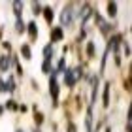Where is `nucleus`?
<instances>
[{
	"mask_svg": "<svg viewBox=\"0 0 132 132\" xmlns=\"http://www.w3.org/2000/svg\"><path fill=\"white\" fill-rule=\"evenodd\" d=\"M77 76H79L77 72H70V70H68V72H66V83H68V85H74Z\"/></svg>",
	"mask_w": 132,
	"mask_h": 132,
	"instance_id": "f257e3e1",
	"label": "nucleus"
},
{
	"mask_svg": "<svg viewBox=\"0 0 132 132\" xmlns=\"http://www.w3.org/2000/svg\"><path fill=\"white\" fill-rule=\"evenodd\" d=\"M68 13H72V11H68V10H64V11H62V15H61L62 25H68V23L72 21V15H68Z\"/></svg>",
	"mask_w": 132,
	"mask_h": 132,
	"instance_id": "f03ea898",
	"label": "nucleus"
},
{
	"mask_svg": "<svg viewBox=\"0 0 132 132\" xmlns=\"http://www.w3.org/2000/svg\"><path fill=\"white\" fill-rule=\"evenodd\" d=\"M0 68H2V70H8V68H10V61H8V57H2V61H0Z\"/></svg>",
	"mask_w": 132,
	"mask_h": 132,
	"instance_id": "7ed1b4c3",
	"label": "nucleus"
},
{
	"mask_svg": "<svg viewBox=\"0 0 132 132\" xmlns=\"http://www.w3.org/2000/svg\"><path fill=\"white\" fill-rule=\"evenodd\" d=\"M51 94L57 98V94H59V89H57V81L55 79H51Z\"/></svg>",
	"mask_w": 132,
	"mask_h": 132,
	"instance_id": "20e7f679",
	"label": "nucleus"
},
{
	"mask_svg": "<svg viewBox=\"0 0 132 132\" xmlns=\"http://www.w3.org/2000/svg\"><path fill=\"white\" fill-rule=\"evenodd\" d=\"M28 28H30V34L34 36V34H36V25H34V23H30V25H28Z\"/></svg>",
	"mask_w": 132,
	"mask_h": 132,
	"instance_id": "39448f33",
	"label": "nucleus"
},
{
	"mask_svg": "<svg viewBox=\"0 0 132 132\" xmlns=\"http://www.w3.org/2000/svg\"><path fill=\"white\" fill-rule=\"evenodd\" d=\"M110 11H111L110 15H115V11H117V6H113V4H110Z\"/></svg>",
	"mask_w": 132,
	"mask_h": 132,
	"instance_id": "423d86ee",
	"label": "nucleus"
},
{
	"mask_svg": "<svg viewBox=\"0 0 132 132\" xmlns=\"http://www.w3.org/2000/svg\"><path fill=\"white\" fill-rule=\"evenodd\" d=\"M23 55H27V57H30V49H28V47H23Z\"/></svg>",
	"mask_w": 132,
	"mask_h": 132,
	"instance_id": "0eeeda50",
	"label": "nucleus"
},
{
	"mask_svg": "<svg viewBox=\"0 0 132 132\" xmlns=\"http://www.w3.org/2000/svg\"><path fill=\"white\" fill-rule=\"evenodd\" d=\"M44 72H49V61L44 62Z\"/></svg>",
	"mask_w": 132,
	"mask_h": 132,
	"instance_id": "6e6552de",
	"label": "nucleus"
}]
</instances>
